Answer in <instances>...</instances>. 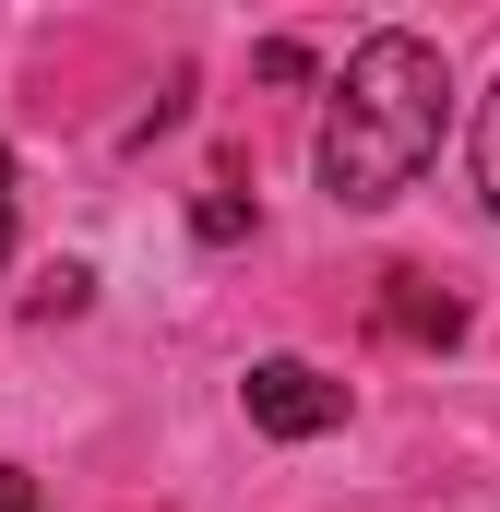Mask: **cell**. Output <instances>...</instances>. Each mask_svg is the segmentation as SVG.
<instances>
[{
  "label": "cell",
  "instance_id": "6da1fadb",
  "mask_svg": "<svg viewBox=\"0 0 500 512\" xmlns=\"http://www.w3.org/2000/svg\"><path fill=\"white\" fill-rule=\"evenodd\" d=\"M441 120H453V60L405 24L358 36V60L334 72V108H322V191L346 215H381L417 191V167L441 155Z\"/></svg>",
  "mask_w": 500,
  "mask_h": 512
},
{
  "label": "cell",
  "instance_id": "7a4b0ae2",
  "mask_svg": "<svg viewBox=\"0 0 500 512\" xmlns=\"http://www.w3.org/2000/svg\"><path fill=\"white\" fill-rule=\"evenodd\" d=\"M239 405H250L262 441H322V429H346V382L310 370V358H262V370L239 382Z\"/></svg>",
  "mask_w": 500,
  "mask_h": 512
},
{
  "label": "cell",
  "instance_id": "3957f363",
  "mask_svg": "<svg viewBox=\"0 0 500 512\" xmlns=\"http://www.w3.org/2000/svg\"><path fill=\"white\" fill-rule=\"evenodd\" d=\"M381 322H393L405 346H453V334H465V298H441L429 274H381Z\"/></svg>",
  "mask_w": 500,
  "mask_h": 512
},
{
  "label": "cell",
  "instance_id": "277c9868",
  "mask_svg": "<svg viewBox=\"0 0 500 512\" xmlns=\"http://www.w3.org/2000/svg\"><path fill=\"white\" fill-rule=\"evenodd\" d=\"M477 203L500 215V84H489V108H477Z\"/></svg>",
  "mask_w": 500,
  "mask_h": 512
},
{
  "label": "cell",
  "instance_id": "5b68a950",
  "mask_svg": "<svg viewBox=\"0 0 500 512\" xmlns=\"http://www.w3.org/2000/svg\"><path fill=\"white\" fill-rule=\"evenodd\" d=\"M239 227H250V203H239V191H203V203H191V239H215V251H227Z\"/></svg>",
  "mask_w": 500,
  "mask_h": 512
},
{
  "label": "cell",
  "instance_id": "8992f818",
  "mask_svg": "<svg viewBox=\"0 0 500 512\" xmlns=\"http://www.w3.org/2000/svg\"><path fill=\"white\" fill-rule=\"evenodd\" d=\"M0 512H48V501H36V477H24V465H0Z\"/></svg>",
  "mask_w": 500,
  "mask_h": 512
},
{
  "label": "cell",
  "instance_id": "52a82bcc",
  "mask_svg": "<svg viewBox=\"0 0 500 512\" xmlns=\"http://www.w3.org/2000/svg\"><path fill=\"white\" fill-rule=\"evenodd\" d=\"M0 239H12V143H0Z\"/></svg>",
  "mask_w": 500,
  "mask_h": 512
}]
</instances>
